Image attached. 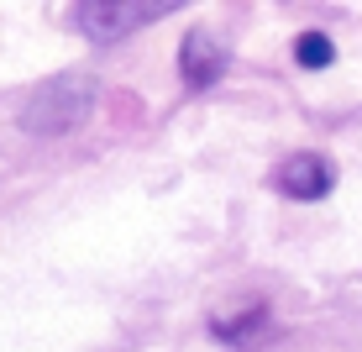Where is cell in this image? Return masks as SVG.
Segmentation results:
<instances>
[{"label": "cell", "mask_w": 362, "mask_h": 352, "mask_svg": "<svg viewBox=\"0 0 362 352\" xmlns=\"http://www.w3.org/2000/svg\"><path fill=\"white\" fill-rule=\"evenodd\" d=\"M95 106V84L90 79H47L27 106H21V127L37 132V137H58L69 132L74 121H84V110Z\"/></svg>", "instance_id": "obj_1"}, {"label": "cell", "mask_w": 362, "mask_h": 352, "mask_svg": "<svg viewBox=\"0 0 362 352\" xmlns=\"http://www.w3.org/2000/svg\"><path fill=\"white\" fill-rule=\"evenodd\" d=\"M263 326H268V310L257 305V310H247V316H231V321H216V336L221 342H252V336H263Z\"/></svg>", "instance_id": "obj_5"}, {"label": "cell", "mask_w": 362, "mask_h": 352, "mask_svg": "<svg viewBox=\"0 0 362 352\" xmlns=\"http://www.w3.org/2000/svg\"><path fill=\"white\" fill-rule=\"evenodd\" d=\"M331 184H336L331 163L315 158V153H294V158L279 169V190L294 195V200H320V195H331Z\"/></svg>", "instance_id": "obj_4"}, {"label": "cell", "mask_w": 362, "mask_h": 352, "mask_svg": "<svg viewBox=\"0 0 362 352\" xmlns=\"http://www.w3.org/2000/svg\"><path fill=\"white\" fill-rule=\"evenodd\" d=\"M221 69H226V47L216 42L210 32H189L179 47V74L189 90H210V84L221 79Z\"/></svg>", "instance_id": "obj_3"}, {"label": "cell", "mask_w": 362, "mask_h": 352, "mask_svg": "<svg viewBox=\"0 0 362 352\" xmlns=\"http://www.w3.org/2000/svg\"><path fill=\"white\" fill-rule=\"evenodd\" d=\"M173 6H121V0H90V6L74 11V21H79V32L90 37V42H116V37H127L136 27H153V21H163Z\"/></svg>", "instance_id": "obj_2"}, {"label": "cell", "mask_w": 362, "mask_h": 352, "mask_svg": "<svg viewBox=\"0 0 362 352\" xmlns=\"http://www.w3.org/2000/svg\"><path fill=\"white\" fill-rule=\"evenodd\" d=\"M294 58H299V69H331L336 64V47H331L326 32H305L294 42Z\"/></svg>", "instance_id": "obj_6"}]
</instances>
